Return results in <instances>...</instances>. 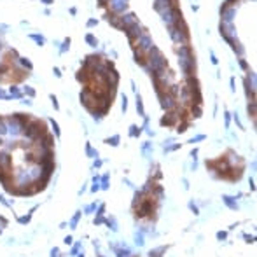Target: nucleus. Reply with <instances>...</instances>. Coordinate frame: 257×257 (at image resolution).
<instances>
[{
	"instance_id": "f257e3e1",
	"label": "nucleus",
	"mask_w": 257,
	"mask_h": 257,
	"mask_svg": "<svg viewBox=\"0 0 257 257\" xmlns=\"http://www.w3.org/2000/svg\"><path fill=\"white\" fill-rule=\"evenodd\" d=\"M168 35L173 44L177 46H184V44H189V28L185 25V21H178L177 25L170 26L168 28Z\"/></svg>"
},
{
	"instance_id": "f03ea898",
	"label": "nucleus",
	"mask_w": 257,
	"mask_h": 257,
	"mask_svg": "<svg viewBox=\"0 0 257 257\" xmlns=\"http://www.w3.org/2000/svg\"><path fill=\"white\" fill-rule=\"evenodd\" d=\"M159 16H161V21L166 25V28H170V26L177 25L178 21L184 20L182 11L178 9V5H173V7H170V9H164L163 12H159Z\"/></svg>"
},
{
	"instance_id": "7ed1b4c3",
	"label": "nucleus",
	"mask_w": 257,
	"mask_h": 257,
	"mask_svg": "<svg viewBox=\"0 0 257 257\" xmlns=\"http://www.w3.org/2000/svg\"><path fill=\"white\" fill-rule=\"evenodd\" d=\"M178 67H180L184 77L196 75V56H194V53L187 54V56H178Z\"/></svg>"
},
{
	"instance_id": "20e7f679",
	"label": "nucleus",
	"mask_w": 257,
	"mask_h": 257,
	"mask_svg": "<svg viewBox=\"0 0 257 257\" xmlns=\"http://www.w3.org/2000/svg\"><path fill=\"white\" fill-rule=\"evenodd\" d=\"M219 30H220V37L226 40L229 46H233L236 42V26H235V23H222L220 21Z\"/></svg>"
},
{
	"instance_id": "39448f33",
	"label": "nucleus",
	"mask_w": 257,
	"mask_h": 257,
	"mask_svg": "<svg viewBox=\"0 0 257 257\" xmlns=\"http://www.w3.org/2000/svg\"><path fill=\"white\" fill-rule=\"evenodd\" d=\"M107 7H109L110 14L121 16V14H124V12L130 11V0H109Z\"/></svg>"
},
{
	"instance_id": "423d86ee",
	"label": "nucleus",
	"mask_w": 257,
	"mask_h": 257,
	"mask_svg": "<svg viewBox=\"0 0 257 257\" xmlns=\"http://www.w3.org/2000/svg\"><path fill=\"white\" fill-rule=\"evenodd\" d=\"M158 98H159V101H161L163 110H166V112H173V110H177V109H178L177 98H175L173 95H170L168 91H164V93L158 95Z\"/></svg>"
},
{
	"instance_id": "0eeeda50",
	"label": "nucleus",
	"mask_w": 257,
	"mask_h": 257,
	"mask_svg": "<svg viewBox=\"0 0 257 257\" xmlns=\"http://www.w3.org/2000/svg\"><path fill=\"white\" fill-rule=\"evenodd\" d=\"M154 46V40H152V37L149 35V32L145 30L142 35H140L138 39H137V42H135V46L133 47H137L138 51H142L143 54H147L149 51H151V47Z\"/></svg>"
},
{
	"instance_id": "6e6552de",
	"label": "nucleus",
	"mask_w": 257,
	"mask_h": 257,
	"mask_svg": "<svg viewBox=\"0 0 257 257\" xmlns=\"http://www.w3.org/2000/svg\"><path fill=\"white\" fill-rule=\"evenodd\" d=\"M145 32V28L140 25V21H137V23H133L131 26H128L126 30H124V33H126V37H128V40H130V44H133L135 46V42H137V39H138L140 35Z\"/></svg>"
},
{
	"instance_id": "1a4fd4ad",
	"label": "nucleus",
	"mask_w": 257,
	"mask_h": 257,
	"mask_svg": "<svg viewBox=\"0 0 257 257\" xmlns=\"http://www.w3.org/2000/svg\"><path fill=\"white\" fill-rule=\"evenodd\" d=\"M236 5H220V21L222 23H233L236 18Z\"/></svg>"
},
{
	"instance_id": "9d476101",
	"label": "nucleus",
	"mask_w": 257,
	"mask_h": 257,
	"mask_svg": "<svg viewBox=\"0 0 257 257\" xmlns=\"http://www.w3.org/2000/svg\"><path fill=\"white\" fill-rule=\"evenodd\" d=\"M137 21H138L137 14H135V12H130V11L119 16V23H121V30H122V32H124L128 26H131L133 23H137Z\"/></svg>"
},
{
	"instance_id": "9b49d317",
	"label": "nucleus",
	"mask_w": 257,
	"mask_h": 257,
	"mask_svg": "<svg viewBox=\"0 0 257 257\" xmlns=\"http://www.w3.org/2000/svg\"><path fill=\"white\" fill-rule=\"evenodd\" d=\"M178 121V114L177 110H173V112H166V116L164 117H161V126H166V128H172V126H175V122Z\"/></svg>"
},
{
	"instance_id": "f8f14e48",
	"label": "nucleus",
	"mask_w": 257,
	"mask_h": 257,
	"mask_svg": "<svg viewBox=\"0 0 257 257\" xmlns=\"http://www.w3.org/2000/svg\"><path fill=\"white\" fill-rule=\"evenodd\" d=\"M173 5H177V0H154V4H152L154 11H158V12H163L164 9H170Z\"/></svg>"
},
{
	"instance_id": "ddd939ff",
	"label": "nucleus",
	"mask_w": 257,
	"mask_h": 257,
	"mask_svg": "<svg viewBox=\"0 0 257 257\" xmlns=\"http://www.w3.org/2000/svg\"><path fill=\"white\" fill-rule=\"evenodd\" d=\"M243 80H245V82H247V84L250 86V89H252V91L256 93V91H257V80H256V74H254V72H250V70H247V77H245Z\"/></svg>"
},
{
	"instance_id": "4468645a",
	"label": "nucleus",
	"mask_w": 257,
	"mask_h": 257,
	"mask_svg": "<svg viewBox=\"0 0 257 257\" xmlns=\"http://www.w3.org/2000/svg\"><path fill=\"white\" fill-rule=\"evenodd\" d=\"M135 103H137V112H138L140 117H145V107H143V100L140 96L138 93H137V100H135Z\"/></svg>"
},
{
	"instance_id": "2eb2a0df",
	"label": "nucleus",
	"mask_w": 257,
	"mask_h": 257,
	"mask_svg": "<svg viewBox=\"0 0 257 257\" xmlns=\"http://www.w3.org/2000/svg\"><path fill=\"white\" fill-rule=\"evenodd\" d=\"M133 53H135V63H138V65H145V54L142 53V51H138L137 47H133Z\"/></svg>"
},
{
	"instance_id": "dca6fc26",
	"label": "nucleus",
	"mask_w": 257,
	"mask_h": 257,
	"mask_svg": "<svg viewBox=\"0 0 257 257\" xmlns=\"http://www.w3.org/2000/svg\"><path fill=\"white\" fill-rule=\"evenodd\" d=\"M28 37H30V39L33 40V42H35V44H37V46H40V47H42V46H44V44H46V39H44V37H42V35H40V33H30V35H28Z\"/></svg>"
},
{
	"instance_id": "f3484780",
	"label": "nucleus",
	"mask_w": 257,
	"mask_h": 257,
	"mask_svg": "<svg viewBox=\"0 0 257 257\" xmlns=\"http://www.w3.org/2000/svg\"><path fill=\"white\" fill-rule=\"evenodd\" d=\"M18 63H20L23 68H26L28 72H30V70H33V65H32V61H30L28 58H23V56H21V58H18Z\"/></svg>"
},
{
	"instance_id": "a211bd4d",
	"label": "nucleus",
	"mask_w": 257,
	"mask_h": 257,
	"mask_svg": "<svg viewBox=\"0 0 257 257\" xmlns=\"http://www.w3.org/2000/svg\"><path fill=\"white\" fill-rule=\"evenodd\" d=\"M9 98H23V91H20L16 86L9 88Z\"/></svg>"
},
{
	"instance_id": "6ab92c4d",
	"label": "nucleus",
	"mask_w": 257,
	"mask_h": 257,
	"mask_svg": "<svg viewBox=\"0 0 257 257\" xmlns=\"http://www.w3.org/2000/svg\"><path fill=\"white\" fill-rule=\"evenodd\" d=\"M222 201H224V203H226L231 210H238V203L235 201V198H231V196H224V198H222Z\"/></svg>"
},
{
	"instance_id": "aec40b11",
	"label": "nucleus",
	"mask_w": 257,
	"mask_h": 257,
	"mask_svg": "<svg viewBox=\"0 0 257 257\" xmlns=\"http://www.w3.org/2000/svg\"><path fill=\"white\" fill-rule=\"evenodd\" d=\"M84 40L91 46V47H98V39L93 35V33H86V37H84Z\"/></svg>"
},
{
	"instance_id": "412c9836",
	"label": "nucleus",
	"mask_w": 257,
	"mask_h": 257,
	"mask_svg": "<svg viewBox=\"0 0 257 257\" xmlns=\"http://www.w3.org/2000/svg\"><path fill=\"white\" fill-rule=\"evenodd\" d=\"M142 135V128H138L137 124H131L130 126V137L131 138H137V137H140Z\"/></svg>"
},
{
	"instance_id": "4be33fe9",
	"label": "nucleus",
	"mask_w": 257,
	"mask_h": 257,
	"mask_svg": "<svg viewBox=\"0 0 257 257\" xmlns=\"http://www.w3.org/2000/svg\"><path fill=\"white\" fill-rule=\"evenodd\" d=\"M231 47H233V51L236 53V54L240 56V58H243V54H245V47H243V46H241L240 42H235V44H233Z\"/></svg>"
},
{
	"instance_id": "5701e85b",
	"label": "nucleus",
	"mask_w": 257,
	"mask_h": 257,
	"mask_svg": "<svg viewBox=\"0 0 257 257\" xmlns=\"http://www.w3.org/2000/svg\"><path fill=\"white\" fill-rule=\"evenodd\" d=\"M166 248H168V247H159V248H154V250H151V252H149V257H161L164 252H166Z\"/></svg>"
},
{
	"instance_id": "b1692460",
	"label": "nucleus",
	"mask_w": 257,
	"mask_h": 257,
	"mask_svg": "<svg viewBox=\"0 0 257 257\" xmlns=\"http://www.w3.org/2000/svg\"><path fill=\"white\" fill-rule=\"evenodd\" d=\"M119 142H121V137H119V135H114V137H110V138H105V143H107V145H112V147H117Z\"/></svg>"
},
{
	"instance_id": "393cba45",
	"label": "nucleus",
	"mask_w": 257,
	"mask_h": 257,
	"mask_svg": "<svg viewBox=\"0 0 257 257\" xmlns=\"http://www.w3.org/2000/svg\"><path fill=\"white\" fill-rule=\"evenodd\" d=\"M70 42H72L70 37H67V39L63 40V44H61V47H59V54H65V53L70 49Z\"/></svg>"
},
{
	"instance_id": "a878e982",
	"label": "nucleus",
	"mask_w": 257,
	"mask_h": 257,
	"mask_svg": "<svg viewBox=\"0 0 257 257\" xmlns=\"http://www.w3.org/2000/svg\"><path fill=\"white\" fill-rule=\"evenodd\" d=\"M247 112H248V117L256 119V101H248V107H247Z\"/></svg>"
},
{
	"instance_id": "bb28decb",
	"label": "nucleus",
	"mask_w": 257,
	"mask_h": 257,
	"mask_svg": "<svg viewBox=\"0 0 257 257\" xmlns=\"http://www.w3.org/2000/svg\"><path fill=\"white\" fill-rule=\"evenodd\" d=\"M86 154H88L89 158H98V151H95V149L91 147V143H86Z\"/></svg>"
},
{
	"instance_id": "cd10ccee",
	"label": "nucleus",
	"mask_w": 257,
	"mask_h": 257,
	"mask_svg": "<svg viewBox=\"0 0 257 257\" xmlns=\"http://www.w3.org/2000/svg\"><path fill=\"white\" fill-rule=\"evenodd\" d=\"M23 95H26L28 98H33V96H35V89H33L32 86H25V88H23Z\"/></svg>"
},
{
	"instance_id": "c85d7f7f",
	"label": "nucleus",
	"mask_w": 257,
	"mask_h": 257,
	"mask_svg": "<svg viewBox=\"0 0 257 257\" xmlns=\"http://www.w3.org/2000/svg\"><path fill=\"white\" fill-rule=\"evenodd\" d=\"M49 122H51V126H53V131H54V135L56 137H61V131H59V126H58V122L54 121V119H49Z\"/></svg>"
},
{
	"instance_id": "c756f323",
	"label": "nucleus",
	"mask_w": 257,
	"mask_h": 257,
	"mask_svg": "<svg viewBox=\"0 0 257 257\" xmlns=\"http://www.w3.org/2000/svg\"><path fill=\"white\" fill-rule=\"evenodd\" d=\"M80 215H82V212H75V215H74V219L70 220V227H72V229H75V227H77V222H79Z\"/></svg>"
},
{
	"instance_id": "7c9ffc66",
	"label": "nucleus",
	"mask_w": 257,
	"mask_h": 257,
	"mask_svg": "<svg viewBox=\"0 0 257 257\" xmlns=\"http://www.w3.org/2000/svg\"><path fill=\"white\" fill-rule=\"evenodd\" d=\"M105 222H107V226H110V229H112V231H117V222H116V217H109Z\"/></svg>"
},
{
	"instance_id": "2f4dec72",
	"label": "nucleus",
	"mask_w": 257,
	"mask_h": 257,
	"mask_svg": "<svg viewBox=\"0 0 257 257\" xmlns=\"http://www.w3.org/2000/svg\"><path fill=\"white\" fill-rule=\"evenodd\" d=\"M100 189H103V191H107V189H109V175H103V177H101Z\"/></svg>"
},
{
	"instance_id": "473e14b6",
	"label": "nucleus",
	"mask_w": 257,
	"mask_h": 257,
	"mask_svg": "<svg viewBox=\"0 0 257 257\" xmlns=\"http://www.w3.org/2000/svg\"><path fill=\"white\" fill-rule=\"evenodd\" d=\"M238 65H240V68H241V70H248V63H247V59H245V58H240V59H238Z\"/></svg>"
},
{
	"instance_id": "72a5a7b5",
	"label": "nucleus",
	"mask_w": 257,
	"mask_h": 257,
	"mask_svg": "<svg viewBox=\"0 0 257 257\" xmlns=\"http://www.w3.org/2000/svg\"><path fill=\"white\" fill-rule=\"evenodd\" d=\"M49 100H51V103H53V107H54V110H59V103H58V98H56L54 95H49Z\"/></svg>"
},
{
	"instance_id": "f704fd0d",
	"label": "nucleus",
	"mask_w": 257,
	"mask_h": 257,
	"mask_svg": "<svg viewBox=\"0 0 257 257\" xmlns=\"http://www.w3.org/2000/svg\"><path fill=\"white\" fill-rule=\"evenodd\" d=\"M224 121H226V128H229V124H231V112L229 110H224Z\"/></svg>"
},
{
	"instance_id": "c9c22d12",
	"label": "nucleus",
	"mask_w": 257,
	"mask_h": 257,
	"mask_svg": "<svg viewBox=\"0 0 257 257\" xmlns=\"http://www.w3.org/2000/svg\"><path fill=\"white\" fill-rule=\"evenodd\" d=\"M33 210H35V208H33ZM33 210H32V212H33ZM32 212H30L26 217H20V219H18V222H20V224H28V222H30V219H32Z\"/></svg>"
},
{
	"instance_id": "e433bc0d",
	"label": "nucleus",
	"mask_w": 257,
	"mask_h": 257,
	"mask_svg": "<svg viewBox=\"0 0 257 257\" xmlns=\"http://www.w3.org/2000/svg\"><path fill=\"white\" fill-rule=\"evenodd\" d=\"M86 26H88V28H95V26H98V20H95V18L88 20V23H86Z\"/></svg>"
},
{
	"instance_id": "4c0bfd02",
	"label": "nucleus",
	"mask_w": 257,
	"mask_h": 257,
	"mask_svg": "<svg viewBox=\"0 0 257 257\" xmlns=\"http://www.w3.org/2000/svg\"><path fill=\"white\" fill-rule=\"evenodd\" d=\"M135 243H137L138 247H142V245L145 243V241H143V236H142V233H140V235H135Z\"/></svg>"
},
{
	"instance_id": "58836bf2",
	"label": "nucleus",
	"mask_w": 257,
	"mask_h": 257,
	"mask_svg": "<svg viewBox=\"0 0 257 257\" xmlns=\"http://www.w3.org/2000/svg\"><path fill=\"white\" fill-rule=\"evenodd\" d=\"M205 138H206L205 135H198V137H194V138H191V140H189V142H187V143H196V142H201V140H205Z\"/></svg>"
},
{
	"instance_id": "ea45409f",
	"label": "nucleus",
	"mask_w": 257,
	"mask_h": 257,
	"mask_svg": "<svg viewBox=\"0 0 257 257\" xmlns=\"http://www.w3.org/2000/svg\"><path fill=\"white\" fill-rule=\"evenodd\" d=\"M121 107H122V112L128 110V96H126V95H122V105H121Z\"/></svg>"
},
{
	"instance_id": "a19ab883",
	"label": "nucleus",
	"mask_w": 257,
	"mask_h": 257,
	"mask_svg": "<svg viewBox=\"0 0 257 257\" xmlns=\"http://www.w3.org/2000/svg\"><path fill=\"white\" fill-rule=\"evenodd\" d=\"M210 61H212V65H217L219 63V59H217V56H215L214 51H210Z\"/></svg>"
},
{
	"instance_id": "79ce46f5",
	"label": "nucleus",
	"mask_w": 257,
	"mask_h": 257,
	"mask_svg": "<svg viewBox=\"0 0 257 257\" xmlns=\"http://www.w3.org/2000/svg\"><path fill=\"white\" fill-rule=\"evenodd\" d=\"M53 74H54V77H56V79H61V75H63V74H61V70H59L58 67H54V68H53Z\"/></svg>"
},
{
	"instance_id": "37998d69",
	"label": "nucleus",
	"mask_w": 257,
	"mask_h": 257,
	"mask_svg": "<svg viewBox=\"0 0 257 257\" xmlns=\"http://www.w3.org/2000/svg\"><path fill=\"white\" fill-rule=\"evenodd\" d=\"M95 208H96V203H91L89 206H86V210H84V212H86V214H91Z\"/></svg>"
},
{
	"instance_id": "c03bdc74",
	"label": "nucleus",
	"mask_w": 257,
	"mask_h": 257,
	"mask_svg": "<svg viewBox=\"0 0 257 257\" xmlns=\"http://www.w3.org/2000/svg\"><path fill=\"white\" fill-rule=\"evenodd\" d=\"M189 208H191V210H193V212H194V215H198V214H199L198 206H196V205H194V203H193V201H191V203H189Z\"/></svg>"
},
{
	"instance_id": "a18cd8bd",
	"label": "nucleus",
	"mask_w": 257,
	"mask_h": 257,
	"mask_svg": "<svg viewBox=\"0 0 257 257\" xmlns=\"http://www.w3.org/2000/svg\"><path fill=\"white\" fill-rule=\"evenodd\" d=\"M229 84H231V91H233V93H236V82H235V77H231V79H229Z\"/></svg>"
},
{
	"instance_id": "49530a36",
	"label": "nucleus",
	"mask_w": 257,
	"mask_h": 257,
	"mask_svg": "<svg viewBox=\"0 0 257 257\" xmlns=\"http://www.w3.org/2000/svg\"><path fill=\"white\" fill-rule=\"evenodd\" d=\"M227 238V233L226 231H219L217 233V240H226Z\"/></svg>"
},
{
	"instance_id": "de8ad7c7",
	"label": "nucleus",
	"mask_w": 257,
	"mask_h": 257,
	"mask_svg": "<svg viewBox=\"0 0 257 257\" xmlns=\"http://www.w3.org/2000/svg\"><path fill=\"white\" fill-rule=\"evenodd\" d=\"M235 122L238 124V128H240V130H243V124H241V121H240V117H238V114H235Z\"/></svg>"
},
{
	"instance_id": "09e8293b",
	"label": "nucleus",
	"mask_w": 257,
	"mask_h": 257,
	"mask_svg": "<svg viewBox=\"0 0 257 257\" xmlns=\"http://www.w3.org/2000/svg\"><path fill=\"white\" fill-rule=\"evenodd\" d=\"M5 98H9V95H7V93L0 88V100H5Z\"/></svg>"
},
{
	"instance_id": "8fccbe9b",
	"label": "nucleus",
	"mask_w": 257,
	"mask_h": 257,
	"mask_svg": "<svg viewBox=\"0 0 257 257\" xmlns=\"http://www.w3.org/2000/svg\"><path fill=\"white\" fill-rule=\"evenodd\" d=\"M240 0H226L224 2V5H235V4H238Z\"/></svg>"
},
{
	"instance_id": "3c124183",
	"label": "nucleus",
	"mask_w": 257,
	"mask_h": 257,
	"mask_svg": "<svg viewBox=\"0 0 257 257\" xmlns=\"http://www.w3.org/2000/svg\"><path fill=\"white\" fill-rule=\"evenodd\" d=\"M79 248H80V243H77V245H75V247L72 248V256H75V254L79 252Z\"/></svg>"
},
{
	"instance_id": "603ef678",
	"label": "nucleus",
	"mask_w": 257,
	"mask_h": 257,
	"mask_svg": "<svg viewBox=\"0 0 257 257\" xmlns=\"http://www.w3.org/2000/svg\"><path fill=\"white\" fill-rule=\"evenodd\" d=\"M93 166H95V168H100V166H101V159L96 158V159H95V163H93Z\"/></svg>"
},
{
	"instance_id": "864d4df0",
	"label": "nucleus",
	"mask_w": 257,
	"mask_h": 257,
	"mask_svg": "<svg viewBox=\"0 0 257 257\" xmlns=\"http://www.w3.org/2000/svg\"><path fill=\"white\" fill-rule=\"evenodd\" d=\"M103 212H105V205H100V208H98V214H96V215H103Z\"/></svg>"
},
{
	"instance_id": "5fc2aeb1",
	"label": "nucleus",
	"mask_w": 257,
	"mask_h": 257,
	"mask_svg": "<svg viewBox=\"0 0 257 257\" xmlns=\"http://www.w3.org/2000/svg\"><path fill=\"white\" fill-rule=\"evenodd\" d=\"M245 240H247V243H254V236H248V235H245Z\"/></svg>"
},
{
	"instance_id": "6e6d98bb",
	"label": "nucleus",
	"mask_w": 257,
	"mask_h": 257,
	"mask_svg": "<svg viewBox=\"0 0 257 257\" xmlns=\"http://www.w3.org/2000/svg\"><path fill=\"white\" fill-rule=\"evenodd\" d=\"M58 254H59L58 248H53V250H51V257H58Z\"/></svg>"
},
{
	"instance_id": "4d7b16f0",
	"label": "nucleus",
	"mask_w": 257,
	"mask_h": 257,
	"mask_svg": "<svg viewBox=\"0 0 257 257\" xmlns=\"http://www.w3.org/2000/svg\"><path fill=\"white\" fill-rule=\"evenodd\" d=\"M72 241H74V240H72V236H67V238H65V245H72Z\"/></svg>"
},
{
	"instance_id": "13d9d810",
	"label": "nucleus",
	"mask_w": 257,
	"mask_h": 257,
	"mask_svg": "<svg viewBox=\"0 0 257 257\" xmlns=\"http://www.w3.org/2000/svg\"><path fill=\"white\" fill-rule=\"evenodd\" d=\"M70 14H72V16H75V14H77V9H75V7H72V9H70Z\"/></svg>"
},
{
	"instance_id": "bf43d9fd",
	"label": "nucleus",
	"mask_w": 257,
	"mask_h": 257,
	"mask_svg": "<svg viewBox=\"0 0 257 257\" xmlns=\"http://www.w3.org/2000/svg\"><path fill=\"white\" fill-rule=\"evenodd\" d=\"M131 89H133V91L137 93V84H135V80H131Z\"/></svg>"
},
{
	"instance_id": "052dcab7",
	"label": "nucleus",
	"mask_w": 257,
	"mask_h": 257,
	"mask_svg": "<svg viewBox=\"0 0 257 257\" xmlns=\"http://www.w3.org/2000/svg\"><path fill=\"white\" fill-rule=\"evenodd\" d=\"M0 222H2V226H7V219H4V217H0Z\"/></svg>"
},
{
	"instance_id": "680f3d73",
	"label": "nucleus",
	"mask_w": 257,
	"mask_h": 257,
	"mask_svg": "<svg viewBox=\"0 0 257 257\" xmlns=\"http://www.w3.org/2000/svg\"><path fill=\"white\" fill-rule=\"evenodd\" d=\"M42 2H44V4H46V5H51V4H53V2H54V0H42Z\"/></svg>"
},
{
	"instance_id": "e2e57ef3",
	"label": "nucleus",
	"mask_w": 257,
	"mask_h": 257,
	"mask_svg": "<svg viewBox=\"0 0 257 257\" xmlns=\"http://www.w3.org/2000/svg\"><path fill=\"white\" fill-rule=\"evenodd\" d=\"M79 257H84V254H79Z\"/></svg>"
},
{
	"instance_id": "0e129e2a",
	"label": "nucleus",
	"mask_w": 257,
	"mask_h": 257,
	"mask_svg": "<svg viewBox=\"0 0 257 257\" xmlns=\"http://www.w3.org/2000/svg\"><path fill=\"white\" fill-rule=\"evenodd\" d=\"M0 49H2V42H0Z\"/></svg>"
},
{
	"instance_id": "69168bd1",
	"label": "nucleus",
	"mask_w": 257,
	"mask_h": 257,
	"mask_svg": "<svg viewBox=\"0 0 257 257\" xmlns=\"http://www.w3.org/2000/svg\"><path fill=\"white\" fill-rule=\"evenodd\" d=\"M0 233H2V229H0Z\"/></svg>"
},
{
	"instance_id": "338daca9",
	"label": "nucleus",
	"mask_w": 257,
	"mask_h": 257,
	"mask_svg": "<svg viewBox=\"0 0 257 257\" xmlns=\"http://www.w3.org/2000/svg\"><path fill=\"white\" fill-rule=\"evenodd\" d=\"M107 2H109V0H107Z\"/></svg>"
}]
</instances>
